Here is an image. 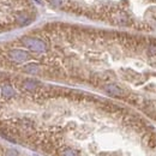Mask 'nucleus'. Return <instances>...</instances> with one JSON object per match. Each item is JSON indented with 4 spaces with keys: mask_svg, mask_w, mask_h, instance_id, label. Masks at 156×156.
Segmentation results:
<instances>
[{
    "mask_svg": "<svg viewBox=\"0 0 156 156\" xmlns=\"http://www.w3.org/2000/svg\"><path fill=\"white\" fill-rule=\"evenodd\" d=\"M62 156H78V152L73 149H66L62 152Z\"/></svg>",
    "mask_w": 156,
    "mask_h": 156,
    "instance_id": "nucleus-6",
    "label": "nucleus"
},
{
    "mask_svg": "<svg viewBox=\"0 0 156 156\" xmlns=\"http://www.w3.org/2000/svg\"><path fill=\"white\" fill-rule=\"evenodd\" d=\"M106 90L109 94H112V95H120L121 94V90L119 88H116L115 85H107Z\"/></svg>",
    "mask_w": 156,
    "mask_h": 156,
    "instance_id": "nucleus-4",
    "label": "nucleus"
},
{
    "mask_svg": "<svg viewBox=\"0 0 156 156\" xmlns=\"http://www.w3.org/2000/svg\"><path fill=\"white\" fill-rule=\"evenodd\" d=\"M22 42L27 46L28 48L35 50V52H45L46 50V45L37 40V38H31V37H24L22 38Z\"/></svg>",
    "mask_w": 156,
    "mask_h": 156,
    "instance_id": "nucleus-1",
    "label": "nucleus"
},
{
    "mask_svg": "<svg viewBox=\"0 0 156 156\" xmlns=\"http://www.w3.org/2000/svg\"><path fill=\"white\" fill-rule=\"evenodd\" d=\"M24 88L28 90H33L35 88V82L34 81H25L24 82Z\"/></svg>",
    "mask_w": 156,
    "mask_h": 156,
    "instance_id": "nucleus-7",
    "label": "nucleus"
},
{
    "mask_svg": "<svg viewBox=\"0 0 156 156\" xmlns=\"http://www.w3.org/2000/svg\"><path fill=\"white\" fill-rule=\"evenodd\" d=\"M0 91H1V95L5 97V99H10L15 95V90L10 84H3L1 89H0Z\"/></svg>",
    "mask_w": 156,
    "mask_h": 156,
    "instance_id": "nucleus-3",
    "label": "nucleus"
},
{
    "mask_svg": "<svg viewBox=\"0 0 156 156\" xmlns=\"http://www.w3.org/2000/svg\"><path fill=\"white\" fill-rule=\"evenodd\" d=\"M9 57H10V59H12L16 62H23L29 58V54L27 53V52H23V50H19V49H13V50L9 52Z\"/></svg>",
    "mask_w": 156,
    "mask_h": 156,
    "instance_id": "nucleus-2",
    "label": "nucleus"
},
{
    "mask_svg": "<svg viewBox=\"0 0 156 156\" xmlns=\"http://www.w3.org/2000/svg\"><path fill=\"white\" fill-rule=\"evenodd\" d=\"M6 156H17V151H15V150H9L6 152Z\"/></svg>",
    "mask_w": 156,
    "mask_h": 156,
    "instance_id": "nucleus-8",
    "label": "nucleus"
},
{
    "mask_svg": "<svg viewBox=\"0 0 156 156\" xmlns=\"http://www.w3.org/2000/svg\"><path fill=\"white\" fill-rule=\"evenodd\" d=\"M24 70L27 71V72H30V73H36L37 70H38V67H37V65L31 64V65H28V66H25Z\"/></svg>",
    "mask_w": 156,
    "mask_h": 156,
    "instance_id": "nucleus-5",
    "label": "nucleus"
}]
</instances>
